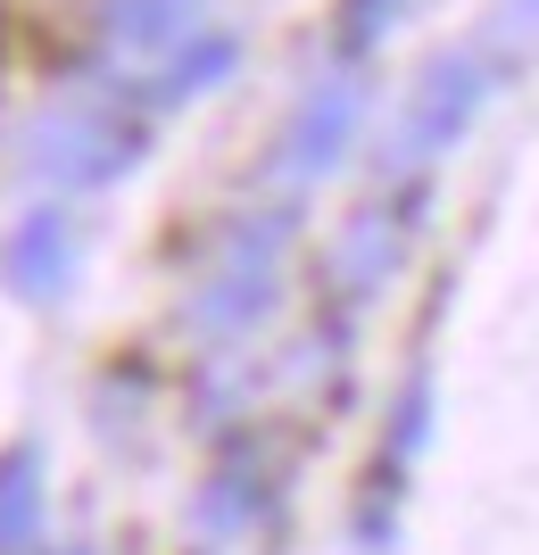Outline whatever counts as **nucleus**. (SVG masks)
Instances as JSON below:
<instances>
[{
	"instance_id": "9d476101",
	"label": "nucleus",
	"mask_w": 539,
	"mask_h": 555,
	"mask_svg": "<svg viewBox=\"0 0 539 555\" xmlns=\"http://www.w3.org/2000/svg\"><path fill=\"white\" fill-rule=\"evenodd\" d=\"M399 9H407V0H341V50H349V59H357V50H374Z\"/></svg>"
},
{
	"instance_id": "7ed1b4c3",
	"label": "nucleus",
	"mask_w": 539,
	"mask_h": 555,
	"mask_svg": "<svg viewBox=\"0 0 539 555\" xmlns=\"http://www.w3.org/2000/svg\"><path fill=\"white\" fill-rule=\"evenodd\" d=\"M274 291H282V216H258L224 241L216 274L191 299V324H200V340H241V332H258Z\"/></svg>"
},
{
	"instance_id": "6e6552de",
	"label": "nucleus",
	"mask_w": 539,
	"mask_h": 555,
	"mask_svg": "<svg viewBox=\"0 0 539 555\" xmlns=\"http://www.w3.org/2000/svg\"><path fill=\"white\" fill-rule=\"evenodd\" d=\"M0 555H42V456H0Z\"/></svg>"
},
{
	"instance_id": "f03ea898",
	"label": "nucleus",
	"mask_w": 539,
	"mask_h": 555,
	"mask_svg": "<svg viewBox=\"0 0 539 555\" xmlns=\"http://www.w3.org/2000/svg\"><path fill=\"white\" fill-rule=\"evenodd\" d=\"M498 67L490 50H448L440 67L415 83V100H407L399 133H390V175H423V166H440L457 141H465V125L482 116V100H490Z\"/></svg>"
},
{
	"instance_id": "1a4fd4ad",
	"label": "nucleus",
	"mask_w": 539,
	"mask_h": 555,
	"mask_svg": "<svg viewBox=\"0 0 539 555\" xmlns=\"http://www.w3.org/2000/svg\"><path fill=\"white\" fill-rule=\"evenodd\" d=\"M233 67H241V42H224V34H191V42L150 75V100H158V108H183V100H200L208 83H224Z\"/></svg>"
},
{
	"instance_id": "9b49d317",
	"label": "nucleus",
	"mask_w": 539,
	"mask_h": 555,
	"mask_svg": "<svg viewBox=\"0 0 539 555\" xmlns=\"http://www.w3.org/2000/svg\"><path fill=\"white\" fill-rule=\"evenodd\" d=\"M498 34H506V42H539V0H506V9H498Z\"/></svg>"
},
{
	"instance_id": "39448f33",
	"label": "nucleus",
	"mask_w": 539,
	"mask_h": 555,
	"mask_svg": "<svg viewBox=\"0 0 539 555\" xmlns=\"http://www.w3.org/2000/svg\"><path fill=\"white\" fill-rule=\"evenodd\" d=\"M75 224L59 208H34L17 232H9V249H0V282L17 291V299H67L75 291Z\"/></svg>"
},
{
	"instance_id": "f257e3e1",
	"label": "nucleus",
	"mask_w": 539,
	"mask_h": 555,
	"mask_svg": "<svg viewBox=\"0 0 539 555\" xmlns=\"http://www.w3.org/2000/svg\"><path fill=\"white\" fill-rule=\"evenodd\" d=\"M141 158V125L100 100H67V108H42L25 125V166L42 183H67V191H92V183H117L133 175Z\"/></svg>"
},
{
	"instance_id": "0eeeda50",
	"label": "nucleus",
	"mask_w": 539,
	"mask_h": 555,
	"mask_svg": "<svg viewBox=\"0 0 539 555\" xmlns=\"http://www.w3.org/2000/svg\"><path fill=\"white\" fill-rule=\"evenodd\" d=\"M399 257H407V208L357 216V224L341 232V249H332V291H341V299H374Z\"/></svg>"
},
{
	"instance_id": "423d86ee",
	"label": "nucleus",
	"mask_w": 539,
	"mask_h": 555,
	"mask_svg": "<svg viewBox=\"0 0 539 555\" xmlns=\"http://www.w3.org/2000/svg\"><path fill=\"white\" fill-rule=\"evenodd\" d=\"M200 17H208V0H108L100 34H108L117 59H158L166 67V59L200 34Z\"/></svg>"
},
{
	"instance_id": "20e7f679",
	"label": "nucleus",
	"mask_w": 539,
	"mask_h": 555,
	"mask_svg": "<svg viewBox=\"0 0 539 555\" xmlns=\"http://www.w3.org/2000/svg\"><path fill=\"white\" fill-rule=\"evenodd\" d=\"M357 125H365V92H357V75H332L316 92L299 100V116L282 125V150H274V175L282 183H316L332 166L349 158Z\"/></svg>"
}]
</instances>
